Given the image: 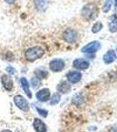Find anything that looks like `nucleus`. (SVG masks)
Segmentation results:
<instances>
[{"instance_id":"obj_5","label":"nucleus","mask_w":117,"mask_h":132,"mask_svg":"<svg viewBox=\"0 0 117 132\" xmlns=\"http://www.w3.org/2000/svg\"><path fill=\"white\" fill-rule=\"evenodd\" d=\"M65 67V63L63 59L56 58L50 61L49 63V69L53 72H59L62 71Z\"/></svg>"},{"instance_id":"obj_12","label":"nucleus","mask_w":117,"mask_h":132,"mask_svg":"<svg viewBox=\"0 0 117 132\" xmlns=\"http://www.w3.org/2000/svg\"><path fill=\"white\" fill-rule=\"evenodd\" d=\"M33 126L36 132H47L46 124L42 122L41 120H40V119H38V118H35V120H34Z\"/></svg>"},{"instance_id":"obj_20","label":"nucleus","mask_w":117,"mask_h":132,"mask_svg":"<svg viewBox=\"0 0 117 132\" xmlns=\"http://www.w3.org/2000/svg\"><path fill=\"white\" fill-rule=\"evenodd\" d=\"M50 100V104L51 105H56L59 101H61V95L58 93H56L53 94V96Z\"/></svg>"},{"instance_id":"obj_17","label":"nucleus","mask_w":117,"mask_h":132,"mask_svg":"<svg viewBox=\"0 0 117 132\" xmlns=\"http://www.w3.org/2000/svg\"><path fill=\"white\" fill-rule=\"evenodd\" d=\"M35 75L36 78H38L39 79H44V78H47L48 73V71H44V70L36 69L35 71Z\"/></svg>"},{"instance_id":"obj_2","label":"nucleus","mask_w":117,"mask_h":132,"mask_svg":"<svg viewBox=\"0 0 117 132\" xmlns=\"http://www.w3.org/2000/svg\"><path fill=\"white\" fill-rule=\"evenodd\" d=\"M44 53H45V51H44V50L41 47L34 46L26 50L25 58L26 60H27L28 62H34L43 56Z\"/></svg>"},{"instance_id":"obj_26","label":"nucleus","mask_w":117,"mask_h":132,"mask_svg":"<svg viewBox=\"0 0 117 132\" xmlns=\"http://www.w3.org/2000/svg\"><path fill=\"white\" fill-rule=\"evenodd\" d=\"M110 132H117V126L113 127L111 129V130H110Z\"/></svg>"},{"instance_id":"obj_1","label":"nucleus","mask_w":117,"mask_h":132,"mask_svg":"<svg viewBox=\"0 0 117 132\" xmlns=\"http://www.w3.org/2000/svg\"><path fill=\"white\" fill-rule=\"evenodd\" d=\"M98 7L95 4H87L82 8L81 15L86 20H93L98 16Z\"/></svg>"},{"instance_id":"obj_6","label":"nucleus","mask_w":117,"mask_h":132,"mask_svg":"<svg viewBox=\"0 0 117 132\" xmlns=\"http://www.w3.org/2000/svg\"><path fill=\"white\" fill-rule=\"evenodd\" d=\"M13 101L15 103V105L20 110H22L24 112L29 111V104L23 96H21V95H16L13 99Z\"/></svg>"},{"instance_id":"obj_11","label":"nucleus","mask_w":117,"mask_h":132,"mask_svg":"<svg viewBox=\"0 0 117 132\" xmlns=\"http://www.w3.org/2000/svg\"><path fill=\"white\" fill-rule=\"evenodd\" d=\"M1 82L3 84V86L5 87L6 91H12L13 88V82L12 78L8 75H3L1 77Z\"/></svg>"},{"instance_id":"obj_24","label":"nucleus","mask_w":117,"mask_h":132,"mask_svg":"<svg viewBox=\"0 0 117 132\" xmlns=\"http://www.w3.org/2000/svg\"><path fill=\"white\" fill-rule=\"evenodd\" d=\"M6 71H7L9 73L11 74H13L14 73V69L12 67H11V66H9V67H7V69H6Z\"/></svg>"},{"instance_id":"obj_15","label":"nucleus","mask_w":117,"mask_h":132,"mask_svg":"<svg viewBox=\"0 0 117 132\" xmlns=\"http://www.w3.org/2000/svg\"><path fill=\"white\" fill-rule=\"evenodd\" d=\"M20 84H21V87L24 90V92L26 93V94L28 96V98H32V93L30 91V88H29V84L28 81L27 80L26 78H20Z\"/></svg>"},{"instance_id":"obj_27","label":"nucleus","mask_w":117,"mask_h":132,"mask_svg":"<svg viewBox=\"0 0 117 132\" xmlns=\"http://www.w3.org/2000/svg\"><path fill=\"white\" fill-rule=\"evenodd\" d=\"M1 132H12L11 130H8V129H5V130H3V131H1Z\"/></svg>"},{"instance_id":"obj_3","label":"nucleus","mask_w":117,"mask_h":132,"mask_svg":"<svg viewBox=\"0 0 117 132\" xmlns=\"http://www.w3.org/2000/svg\"><path fill=\"white\" fill-rule=\"evenodd\" d=\"M78 32L73 28H67L63 33V39L68 43L73 44L78 41Z\"/></svg>"},{"instance_id":"obj_7","label":"nucleus","mask_w":117,"mask_h":132,"mask_svg":"<svg viewBox=\"0 0 117 132\" xmlns=\"http://www.w3.org/2000/svg\"><path fill=\"white\" fill-rule=\"evenodd\" d=\"M72 66H73L75 69L79 70V71H85V70H87L90 66V63L89 62L86 60V59L83 58H78L75 59L73 61V63H72Z\"/></svg>"},{"instance_id":"obj_25","label":"nucleus","mask_w":117,"mask_h":132,"mask_svg":"<svg viewBox=\"0 0 117 132\" xmlns=\"http://www.w3.org/2000/svg\"><path fill=\"white\" fill-rule=\"evenodd\" d=\"M5 1L7 4H13L14 2L16 1V0H5Z\"/></svg>"},{"instance_id":"obj_23","label":"nucleus","mask_w":117,"mask_h":132,"mask_svg":"<svg viewBox=\"0 0 117 132\" xmlns=\"http://www.w3.org/2000/svg\"><path fill=\"white\" fill-rule=\"evenodd\" d=\"M36 110H37L38 113H39L42 117H44V118H46V117L48 116V111H47V110L42 109V108H36Z\"/></svg>"},{"instance_id":"obj_21","label":"nucleus","mask_w":117,"mask_h":132,"mask_svg":"<svg viewBox=\"0 0 117 132\" xmlns=\"http://www.w3.org/2000/svg\"><path fill=\"white\" fill-rule=\"evenodd\" d=\"M31 86H33V88H37L38 86H41V79H39L36 77H34V78H31Z\"/></svg>"},{"instance_id":"obj_18","label":"nucleus","mask_w":117,"mask_h":132,"mask_svg":"<svg viewBox=\"0 0 117 132\" xmlns=\"http://www.w3.org/2000/svg\"><path fill=\"white\" fill-rule=\"evenodd\" d=\"M102 28H103V24H102L101 21H97V22L94 23V25L93 26L92 32L93 34H97V33H99Z\"/></svg>"},{"instance_id":"obj_22","label":"nucleus","mask_w":117,"mask_h":132,"mask_svg":"<svg viewBox=\"0 0 117 132\" xmlns=\"http://www.w3.org/2000/svg\"><path fill=\"white\" fill-rule=\"evenodd\" d=\"M83 98H82V95L80 93H77L76 95L73 96V102L77 105H78L79 103H82V101H83Z\"/></svg>"},{"instance_id":"obj_16","label":"nucleus","mask_w":117,"mask_h":132,"mask_svg":"<svg viewBox=\"0 0 117 132\" xmlns=\"http://www.w3.org/2000/svg\"><path fill=\"white\" fill-rule=\"evenodd\" d=\"M34 4L38 11H44L48 5V0H34Z\"/></svg>"},{"instance_id":"obj_9","label":"nucleus","mask_w":117,"mask_h":132,"mask_svg":"<svg viewBox=\"0 0 117 132\" xmlns=\"http://www.w3.org/2000/svg\"><path fill=\"white\" fill-rule=\"evenodd\" d=\"M36 98L39 101L46 102L50 99V91L48 88H43L36 93Z\"/></svg>"},{"instance_id":"obj_8","label":"nucleus","mask_w":117,"mask_h":132,"mask_svg":"<svg viewBox=\"0 0 117 132\" xmlns=\"http://www.w3.org/2000/svg\"><path fill=\"white\" fill-rule=\"evenodd\" d=\"M67 79L68 81L71 84H77L81 80L82 78V74L81 72L78 71H71L67 73Z\"/></svg>"},{"instance_id":"obj_19","label":"nucleus","mask_w":117,"mask_h":132,"mask_svg":"<svg viewBox=\"0 0 117 132\" xmlns=\"http://www.w3.org/2000/svg\"><path fill=\"white\" fill-rule=\"evenodd\" d=\"M112 5H113V0H106L105 1V4H104L103 7H102V11H103V12H105V13H107L110 11L112 7Z\"/></svg>"},{"instance_id":"obj_14","label":"nucleus","mask_w":117,"mask_h":132,"mask_svg":"<svg viewBox=\"0 0 117 132\" xmlns=\"http://www.w3.org/2000/svg\"><path fill=\"white\" fill-rule=\"evenodd\" d=\"M56 89L61 93H67L71 91V85L66 81H62L57 85Z\"/></svg>"},{"instance_id":"obj_28","label":"nucleus","mask_w":117,"mask_h":132,"mask_svg":"<svg viewBox=\"0 0 117 132\" xmlns=\"http://www.w3.org/2000/svg\"><path fill=\"white\" fill-rule=\"evenodd\" d=\"M115 1V8H116V10H117V0H114Z\"/></svg>"},{"instance_id":"obj_13","label":"nucleus","mask_w":117,"mask_h":132,"mask_svg":"<svg viewBox=\"0 0 117 132\" xmlns=\"http://www.w3.org/2000/svg\"><path fill=\"white\" fill-rule=\"evenodd\" d=\"M108 30L111 33L117 32V14H112L108 22Z\"/></svg>"},{"instance_id":"obj_10","label":"nucleus","mask_w":117,"mask_h":132,"mask_svg":"<svg viewBox=\"0 0 117 132\" xmlns=\"http://www.w3.org/2000/svg\"><path fill=\"white\" fill-rule=\"evenodd\" d=\"M117 56L116 53L114 50H109L103 56V62L106 63V64H109V63H114V61L116 60Z\"/></svg>"},{"instance_id":"obj_4","label":"nucleus","mask_w":117,"mask_h":132,"mask_svg":"<svg viewBox=\"0 0 117 132\" xmlns=\"http://www.w3.org/2000/svg\"><path fill=\"white\" fill-rule=\"evenodd\" d=\"M101 48V44L98 41H93L89 42L88 44L82 47L81 52L86 53V54H93V53L97 52L98 50H99Z\"/></svg>"}]
</instances>
